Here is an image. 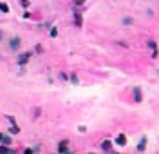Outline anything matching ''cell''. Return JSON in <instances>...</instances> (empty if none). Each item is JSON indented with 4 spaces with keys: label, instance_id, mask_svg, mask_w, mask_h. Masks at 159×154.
I'll return each instance as SVG.
<instances>
[{
    "label": "cell",
    "instance_id": "6da1fadb",
    "mask_svg": "<svg viewBox=\"0 0 159 154\" xmlns=\"http://www.w3.org/2000/svg\"><path fill=\"white\" fill-rule=\"evenodd\" d=\"M116 143H118V145H125V143H126L125 134H118V138H116Z\"/></svg>",
    "mask_w": 159,
    "mask_h": 154
},
{
    "label": "cell",
    "instance_id": "7a4b0ae2",
    "mask_svg": "<svg viewBox=\"0 0 159 154\" xmlns=\"http://www.w3.org/2000/svg\"><path fill=\"white\" fill-rule=\"evenodd\" d=\"M110 147H112V143H110L109 140H105V141L101 143V149H103V150H110Z\"/></svg>",
    "mask_w": 159,
    "mask_h": 154
},
{
    "label": "cell",
    "instance_id": "3957f363",
    "mask_svg": "<svg viewBox=\"0 0 159 154\" xmlns=\"http://www.w3.org/2000/svg\"><path fill=\"white\" fill-rule=\"evenodd\" d=\"M67 149H69L67 141H61V143H60V147H58V150H60V152H67Z\"/></svg>",
    "mask_w": 159,
    "mask_h": 154
},
{
    "label": "cell",
    "instance_id": "277c9868",
    "mask_svg": "<svg viewBox=\"0 0 159 154\" xmlns=\"http://www.w3.org/2000/svg\"><path fill=\"white\" fill-rule=\"evenodd\" d=\"M29 56H31V55H29V53H25V55L20 56V60H18V62H20V64H25V62L29 60Z\"/></svg>",
    "mask_w": 159,
    "mask_h": 154
},
{
    "label": "cell",
    "instance_id": "5b68a950",
    "mask_svg": "<svg viewBox=\"0 0 159 154\" xmlns=\"http://www.w3.org/2000/svg\"><path fill=\"white\" fill-rule=\"evenodd\" d=\"M18 45H20V40H18V38H13V40H11V47H13V49H16Z\"/></svg>",
    "mask_w": 159,
    "mask_h": 154
},
{
    "label": "cell",
    "instance_id": "8992f818",
    "mask_svg": "<svg viewBox=\"0 0 159 154\" xmlns=\"http://www.w3.org/2000/svg\"><path fill=\"white\" fill-rule=\"evenodd\" d=\"M0 11H4V13H9V7L4 4V2H0Z\"/></svg>",
    "mask_w": 159,
    "mask_h": 154
},
{
    "label": "cell",
    "instance_id": "52a82bcc",
    "mask_svg": "<svg viewBox=\"0 0 159 154\" xmlns=\"http://www.w3.org/2000/svg\"><path fill=\"white\" fill-rule=\"evenodd\" d=\"M11 152V149H7V147H0V154H9Z\"/></svg>",
    "mask_w": 159,
    "mask_h": 154
},
{
    "label": "cell",
    "instance_id": "ba28073f",
    "mask_svg": "<svg viewBox=\"0 0 159 154\" xmlns=\"http://www.w3.org/2000/svg\"><path fill=\"white\" fill-rule=\"evenodd\" d=\"M137 149H139V150H143V149H145V138H143V141L139 143V145H137Z\"/></svg>",
    "mask_w": 159,
    "mask_h": 154
},
{
    "label": "cell",
    "instance_id": "9c48e42d",
    "mask_svg": "<svg viewBox=\"0 0 159 154\" xmlns=\"http://www.w3.org/2000/svg\"><path fill=\"white\" fill-rule=\"evenodd\" d=\"M18 131H20V129H18L16 125H13V127H11V132H13V134H16V132H18Z\"/></svg>",
    "mask_w": 159,
    "mask_h": 154
},
{
    "label": "cell",
    "instance_id": "30bf717a",
    "mask_svg": "<svg viewBox=\"0 0 159 154\" xmlns=\"http://www.w3.org/2000/svg\"><path fill=\"white\" fill-rule=\"evenodd\" d=\"M83 2H85V0H76V6H81Z\"/></svg>",
    "mask_w": 159,
    "mask_h": 154
},
{
    "label": "cell",
    "instance_id": "8fae6325",
    "mask_svg": "<svg viewBox=\"0 0 159 154\" xmlns=\"http://www.w3.org/2000/svg\"><path fill=\"white\" fill-rule=\"evenodd\" d=\"M2 140H4V136H2V134H0V141H2Z\"/></svg>",
    "mask_w": 159,
    "mask_h": 154
}]
</instances>
